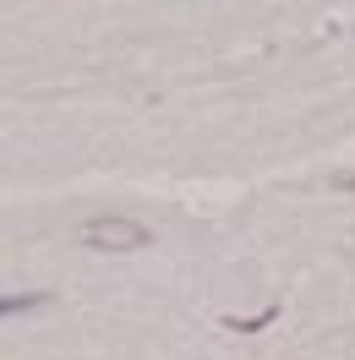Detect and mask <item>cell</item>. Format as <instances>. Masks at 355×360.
Returning <instances> with one entry per match:
<instances>
[{"instance_id":"obj_2","label":"cell","mask_w":355,"mask_h":360,"mask_svg":"<svg viewBox=\"0 0 355 360\" xmlns=\"http://www.w3.org/2000/svg\"><path fill=\"white\" fill-rule=\"evenodd\" d=\"M49 295H0V316H11V311H33V306H44Z\"/></svg>"},{"instance_id":"obj_1","label":"cell","mask_w":355,"mask_h":360,"mask_svg":"<svg viewBox=\"0 0 355 360\" xmlns=\"http://www.w3.org/2000/svg\"><path fill=\"white\" fill-rule=\"evenodd\" d=\"M148 240H154L148 224L120 219V213H110V219H88V224H82V246H93V251H142Z\"/></svg>"},{"instance_id":"obj_3","label":"cell","mask_w":355,"mask_h":360,"mask_svg":"<svg viewBox=\"0 0 355 360\" xmlns=\"http://www.w3.org/2000/svg\"><path fill=\"white\" fill-rule=\"evenodd\" d=\"M268 322H273V306L257 311V316H224V328H235V333H257V328H268Z\"/></svg>"}]
</instances>
